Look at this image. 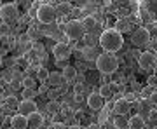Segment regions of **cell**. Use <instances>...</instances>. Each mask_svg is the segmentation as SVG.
Here are the masks:
<instances>
[{"label": "cell", "mask_w": 157, "mask_h": 129, "mask_svg": "<svg viewBox=\"0 0 157 129\" xmlns=\"http://www.w3.org/2000/svg\"><path fill=\"white\" fill-rule=\"evenodd\" d=\"M98 44L101 45V49L105 52H117L121 47L124 45V39H122V33L119 32L117 28H108V30H103V33L100 35L98 39Z\"/></svg>", "instance_id": "6da1fadb"}, {"label": "cell", "mask_w": 157, "mask_h": 129, "mask_svg": "<svg viewBox=\"0 0 157 129\" xmlns=\"http://www.w3.org/2000/svg\"><path fill=\"white\" fill-rule=\"evenodd\" d=\"M96 68L100 70L103 75H112L117 72L119 68V59L113 56L112 52H103L96 58Z\"/></svg>", "instance_id": "7a4b0ae2"}, {"label": "cell", "mask_w": 157, "mask_h": 129, "mask_svg": "<svg viewBox=\"0 0 157 129\" xmlns=\"http://www.w3.org/2000/svg\"><path fill=\"white\" fill-rule=\"evenodd\" d=\"M65 35H67L68 39H72V40H80V39H84L86 35H87V30L84 28L82 21L72 19V21H68L67 25H65Z\"/></svg>", "instance_id": "3957f363"}, {"label": "cell", "mask_w": 157, "mask_h": 129, "mask_svg": "<svg viewBox=\"0 0 157 129\" xmlns=\"http://www.w3.org/2000/svg\"><path fill=\"white\" fill-rule=\"evenodd\" d=\"M37 19H39V23H42V25H51V23H54L58 19L56 7L51 6V4H42V6L37 9Z\"/></svg>", "instance_id": "277c9868"}, {"label": "cell", "mask_w": 157, "mask_h": 129, "mask_svg": "<svg viewBox=\"0 0 157 129\" xmlns=\"http://www.w3.org/2000/svg\"><path fill=\"white\" fill-rule=\"evenodd\" d=\"M0 19L4 23H7V25L17 21V19H19V11H17L16 4L7 2V4H4V6L0 7Z\"/></svg>", "instance_id": "5b68a950"}, {"label": "cell", "mask_w": 157, "mask_h": 129, "mask_svg": "<svg viewBox=\"0 0 157 129\" xmlns=\"http://www.w3.org/2000/svg\"><path fill=\"white\" fill-rule=\"evenodd\" d=\"M150 40H152L150 32H148V28H145V26H140L138 30H135V32H133V37H131V42H133L136 47L148 45Z\"/></svg>", "instance_id": "8992f818"}, {"label": "cell", "mask_w": 157, "mask_h": 129, "mask_svg": "<svg viewBox=\"0 0 157 129\" xmlns=\"http://www.w3.org/2000/svg\"><path fill=\"white\" fill-rule=\"evenodd\" d=\"M138 65H140V68H143V70L154 68L157 65V54L155 52H152L150 49L140 52V56H138Z\"/></svg>", "instance_id": "52a82bcc"}, {"label": "cell", "mask_w": 157, "mask_h": 129, "mask_svg": "<svg viewBox=\"0 0 157 129\" xmlns=\"http://www.w3.org/2000/svg\"><path fill=\"white\" fill-rule=\"evenodd\" d=\"M52 54L56 59H68L70 54H72V47L67 44V42H58L54 47H52Z\"/></svg>", "instance_id": "ba28073f"}, {"label": "cell", "mask_w": 157, "mask_h": 129, "mask_svg": "<svg viewBox=\"0 0 157 129\" xmlns=\"http://www.w3.org/2000/svg\"><path fill=\"white\" fill-rule=\"evenodd\" d=\"M103 105H105V98H103L100 93H91V94L87 96V107H89L91 110H101Z\"/></svg>", "instance_id": "9c48e42d"}, {"label": "cell", "mask_w": 157, "mask_h": 129, "mask_svg": "<svg viewBox=\"0 0 157 129\" xmlns=\"http://www.w3.org/2000/svg\"><path fill=\"white\" fill-rule=\"evenodd\" d=\"M17 110H19V113H23V115H32V113L37 112V103L32 100H23L21 103H19V107H17Z\"/></svg>", "instance_id": "30bf717a"}, {"label": "cell", "mask_w": 157, "mask_h": 129, "mask_svg": "<svg viewBox=\"0 0 157 129\" xmlns=\"http://www.w3.org/2000/svg\"><path fill=\"white\" fill-rule=\"evenodd\" d=\"M12 129H28V117L23 115V113H16L12 117V124H11Z\"/></svg>", "instance_id": "8fae6325"}, {"label": "cell", "mask_w": 157, "mask_h": 129, "mask_svg": "<svg viewBox=\"0 0 157 129\" xmlns=\"http://www.w3.org/2000/svg\"><path fill=\"white\" fill-rule=\"evenodd\" d=\"M129 108H131V103H128L124 98H121V100H117L113 103V112H115V115H126L129 112Z\"/></svg>", "instance_id": "7c38bea8"}, {"label": "cell", "mask_w": 157, "mask_h": 129, "mask_svg": "<svg viewBox=\"0 0 157 129\" xmlns=\"http://www.w3.org/2000/svg\"><path fill=\"white\" fill-rule=\"evenodd\" d=\"M44 126V117H42V113L35 112L32 115H28V127L30 129H40Z\"/></svg>", "instance_id": "4fadbf2b"}, {"label": "cell", "mask_w": 157, "mask_h": 129, "mask_svg": "<svg viewBox=\"0 0 157 129\" xmlns=\"http://www.w3.org/2000/svg\"><path fill=\"white\" fill-rule=\"evenodd\" d=\"M63 73L59 72H51L49 73V79H47V82H44V84H47L49 87H59V85L63 84Z\"/></svg>", "instance_id": "5bb4252c"}, {"label": "cell", "mask_w": 157, "mask_h": 129, "mask_svg": "<svg viewBox=\"0 0 157 129\" xmlns=\"http://www.w3.org/2000/svg\"><path fill=\"white\" fill-rule=\"evenodd\" d=\"M129 129H145V119L143 115H133L129 119Z\"/></svg>", "instance_id": "9a60e30c"}, {"label": "cell", "mask_w": 157, "mask_h": 129, "mask_svg": "<svg viewBox=\"0 0 157 129\" xmlns=\"http://www.w3.org/2000/svg\"><path fill=\"white\" fill-rule=\"evenodd\" d=\"M63 79L67 80V82H73V80L77 79V68H73V66L63 68Z\"/></svg>", "instance_id": "2e32d148"}, {"label": "cell", "mask_w": 157, "mask_h": 129, "mask_svg": "<svg viewBox=\"0 0 157 129\" xmlns=\"http://www.w3.org/2000/svg\"><path fill=\"white\" fill-rule=\"evenodd\" d=\"M82 25H84V28L87 30V32H91V30H94L96 26H98V21H96L94 16H86L84 19H82Z\"/></svg>", "instance_id": "e0dca14e"}, {"label": "cell", "mask_w": 157, "mask_h": 129, "mask_svg": "<svg viewBox=\"0 0 157 129\" xmlns=\"http://www.w3.org/2000/svg\"><path fill=\"white\" fill-rule=\"evenodd\" d=\"M56 11H58V14H61V16H68V14L73 12V7L70 6L68 2H61V4L56 7Z\"/></svg>", "instance_id": "ac0fdd59"}, {"label": "cell", "mask_w": 157, "mask_h": 129, "mask_svg": "<svg viewBox=\"0 0 157 129\" xmlns=\"http://www.w3.org/2000/svg\"><path fill=\"white\" fill-rule=\"evenodd\" d=\"M98 93H100L101 96H103V98H105V100H110V98H112L113 96V89H112V84H103L100 87V91H98Z\"/></svg>", "instance_id": "d6986e66"}, {"label": "cell", "mask_w": 157, "mask_h": 129, "mask_svg": "<svg viewBox=\"0 0 157 129\" xmlns=\"http://www.w3.org/2000/svg\"><path fill=\"white\" fill-rule=\"evenodd\" d=\"M49 73L51 72L45 66H37V80H39V82H47Z\"/></svg>", "instance_id": "ffe728a7"}, {"label": "cell", "mask_w": 157, "mask_h": 129, "mask_svg": "<svg viewBox=\"0 0 157 129\" xmlns=\"http://www.w3.org/2000/svg\"><path fill=\"white\" fill-rule=\"evenodd\" d=\"M59 112H61V105H59L58 101L51 100L49 103H47V113H49V115H56V113H59Z\"/></svg>", "instance_id": "44dd1931"}, {"label": "cell", "mask_w": 157, "mask_h": 129, "mask_svg": "<svg viewBox=\"0 0 157 129\" xmlns=\"http://www.w3.org/2000/svg\"><path fill=\"white\" fill-rule=\"evenodd\" d=\"M26 35H28V39L30 40H39L40 39V28L39 26H35V25H30V28H28V32H26Z\"/></svg>", "instance_id": "7402d4cb"}, {"label": "cell", "mask_w": 157, "mask_h": 129, "mask_svg": "<svg viewBox=\"0 0 157 129\" xmlns=\"http://www.w3.org/2000/svg\"><path fill=\"white\" fill-rule=\"evenodd\" d=\"M117 129H129V119L126 120V115H117V119L113 120Z\"/></svg>", "instance_id": "603a6c76"}, {"label": "cell", "mask_w": 157, "mask_h": 129, "mask_svg": "<svg viewBox=\"0 0 157 129\" xmlns=\"http://www.w3.org/2000/svg\"><path fill=\"white\" fill-rule=\"evenodd\" d=\"M23 89H37V82H35L33 77H23Z\"/></svg>", "instance_id": "cb8c5ba5"}, {"label": "cell", "mask_w": 157, "mask_h": 129, "mask_svg": "<svg viewBox=\"0 0 157 129\" xmlns=\"http://www.w3.org/2000/svg\"><path fill=\"white\" fill-rule=\"evenodd\" d=\"M6 107L7 108H17L19 107V101H17L16 96H7L6 98Z\"/></svg>", "instance_id": "d4e9b609"}, {"label": "cell", "mask_w": 157, "mask_h": 129, "mask_svg": "<svg viewBox=\"0 0 157 129\" xmlns=\"http://www.w3.org/2000/svg\"><path fill=\"white\" fill-rule=\"evenodd\" d=\"M0 35H2V37H9V35H11V25L4 23L2 19H0Z\"/></svg>", "instance_id": "484cf974"}, {"label": "cell", "mask_w": 157, "mask_h": 129, "mask_svg": "<svg viewBox=\"0 0 157 129\" xmlns=\"http://www.w3.org/2000/svg\"><path fill=\"white\" fill-rule=\"evenodd\" d=\"M115 26H117V30L121 32V33H122V32H128L129 30V21L128 19H121V21H117Z\"/></svg>", "instance_id": "4316f807"}, {"label": "cell", "mask_w": 157, "mask_h": 129, "mask_svg": "<svg viewBox=\"0 0 157 129\" xmlns=\"http://www.w3.org/2000/svg\"><path fill=\"white\" fill-rule=\"evenodd\" d=\"M94 54H96V52H94L93 47H86V49H84V58H86V59H94V61H96V58H98V56H94Z\"/></svg>", "instance_id": "83f0119b"}, {"label": "cell", "mask_w": 157, "mask_h": 129, "mask_svg": "<svg viewBox=\"0 0 157 129\" xmlns=\"http://www.w3.org/2000/svg\"><path fill=\"white\" fill-rule=\"evenodd\" d=\"M33 96H37V89H23V98L25 100H32Z\"/></svg>", "instance_id": "f1b7e54d"}, {"label": "cell", "mask_w": 157, "mask_h": 129, "mask_svg": "<svg viewBox=\"0 0 157 129\" xmlns=\"http://www.w3.org/2000/svg\"><path fill=\"white\" fill-rule=\"evenodd\" d=\"M154 93H155V91H154V87H150V85L145 87V89H141V96H143V98H150Z\"/></svg>", "instance_id": "f546056e"}, {"label": "cell", "mask_w": 157, "mask_h": 129, "mask_svg": "<svg viewBox=\"0 0 157 129\" xmlns=\"http://www.w3.org/2000/svg\"><path fill=\"white\" fill-rule=\"evenodd\" d=\"M147 82H148V85H150V87H157V77H155V75L148 77V80H147Z\"/></svg>", "instance_id": "4dcf8cb0"}, {"label": "cell", "mask_w": 157, "mask_h": 129, "mask_svg": "<svg viewBox=\"0 0 157 129\" xmlns=\"http://www.w3.org/2000/svg\"><path fill=\"white\" fill-rule=\"evenodd\" d=\"M73 91H75V94L78 96L82 91H84V84H78V82H77V84H75V87H73Z\"/></svg>", "instance_id": "1f68e13d"}, {"label": "cell", "mask_w": 157, "mask_h": 129, "mask_svg": "<svg viewBox=\"0 0 157 129\" xmlns=\"http://www.w3.org/2000/svg\"><path fill=\"white\" fill-rule=\"evenodd\" d=\"M124 100L128 101V103H131V101H135V100H136V94H135V93H128V94L124 96Z\"/></svg>", "instance_id": "d6a6232c"}, {"label": "cell", "mask_w": 157, "mask_h": 129, "mask_svg": "<svg viewBox=\"0 0 157 129\" xmlns=\"http://www.w3.org/2000/svg\"><path fill=\"white\" fill-rule=\"evenodd\" d=\"M56 65L58 66H63V68L70 66V65H68V59H56Z\"/></svg>", "instance_id": "836d02e7"}, {"label": "cell", "mask_w": 157, "mask_h": 129, "mask_svg": "<svg viewBox=\"0 0 157 129\" xmlns=\"http://www.w3.org/2000/svg\"><path fill=\"white\" fill-rule=\"evenodd\" d=\"M148 47H150L152 52H155V54H157V42H155V40H150V42H148Z\"/></svg>", "instance_id": "e575fe53"}, {"label": "cell", "mask_w": 157, "mask_h": 129, "mask_svg": "<svg viewBox=\"0 0 157 129\" xmlns=\"http://www.w3.org/2000/svg\"><path fill=\"white\" fill-rule=\"evenodd\" d=\"M148 101H150V105H157V91L150 96V98H148Z\"/></svg>", "instance_id": "d590c367"}, {"label": "cell", "mask_w": 157, "mask_h": 129, "mask_svg": "<svg viewBox=\"0 0 157 129\" xmlns=\"http://www.w3.org/2000/svg\"><path fill=\"white\" fill-rule=\"evenodd\" d=\"M87 129H101V126H100V124H89Z\"/></svg>", "instance_id": "8d00e7d4"}, {"label": "cell", "mask_w": 157, "mask_h": 129, "mask_svg": "<svg viewBox=\"0 0 157 129\" xmlns=\"http://www.w3.org/2000/svg\"><path fill=\"white\" fill-rule=\"evenodd\" d=\"M11 87H12V89H17V87H19V82H17V80H12V82H11Z\"/></svg>", "instance_id": "74e56055"}, {"label": "cell", "mask_w": 157, "mask_h": 129, "mask_svg": "<svg viewBox=\"0 0 157 129\" xmlns=\"http://www.w3.org/2000/svg\"><path fill=\"white\" fill-rule=\"evenodd\" d=\"M49 129H59V126H58V124H51Z\"/></svg>", "instance_id": "f35d334b"}, {"label": "cell", "mask_w": 157, "mask_h": 129, "mask_svg": "<svg viewBox=\"0 0 157 129\" xmlns=\"http://www.w3.org/2000/svg\"><path fill=\"white\" fill-rule=\"evenodd\" d=\"M68 129H80V127H78L77 124H72V126H70V127H68Z\"/></svg>", "instance_id": "ab89813d"}, {"label": "cell", "mask_w": 157, "mask_h": 129, "mask_svg": "<svg viewBox=\"0 0 157 129\" xmlns=\"http://www.w3.org/2000/svg\"><path fill=\"white\" fill-rule=\"evenodd\" d=\"M89 2H98V0H89Z\"/></svg>", "instance_id": "60d3db41"}, {"label": "cell", "mask_w": 157, "mask_h": 129, "mask_svg": "<svg viewBox=\"0 0 157 129\" xmlns=\"http://www.w3.org/2000/svg\"><path fill=\"white\" fill-rule=\"evenodd\" d=\"M2 6H4V4H2V2H0V7H2Z\"/></svg>", "instance_id": "b9f144b4"}, {"label": "cell", "mask_w": 157, "mask_h": 129, "mask_svg": "<svg viewBox=\"0 0 157 129\" xmlns=\"http://www.w3.org/2000/svg\"><path fill=\"white\" fill-rule=\"evenodd\" d=\"M0 65H2V58H0Z\"/></svg>", "instance_id": "7bdbcfd3"}]
</instances>
